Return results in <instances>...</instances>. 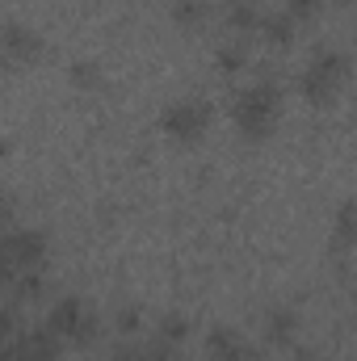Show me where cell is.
Returning <instances> with one entry per match:
<instances>
[{"mask_svg":"<svg viewBox=\"0 0 357 361\" xmlns=\"http://www.w3.org/2000/svg\"><path fill=\"white\" fill-rule=\"evenodd\" d=\"M277 114H282V92L273 80H257V85L240 89L231 101V118L244 139H269L277 126Z\"/></svg>","mask_w":357,"mask_h":361,"instance_id":"cell-1","label":"cell"},{"mask_svg":"<svg viewBox=\"0 0 357 361\" xmlns=\"http://www.w3.org/2000/svg\"><path fill=\"white\" fill-rule=\"evenodd\" d=\"M345 76H349V59L341 55V51H332V47H320L311 59H307V68H303V97L307 101H315V105H328L341 85H345Z\"/></svg>","mask_w":357,"mask_h":361,"instance_id":"cell-2","label":"cell"},{"mask_svg":"<svg viewBox=\"0 0 357 361\" xmlns=\"http://www.w3.org/2000/svg\"><path fill=\"white\" fill-rule=\"evenodd\" d=\"M210 105L206 101H198V97H185V101H173L164 114H160V130L169 135V139H177V143H193V139H202V130L210 126Z\"/></svg>","mask_w":357,"mask_h":361,"instance_id":"cell-3","label":"cell"},{"mask_svg":"<svg viewBox=\"0 0 357 361\" xmlns=\"http://www.w3.org/2000/svg\"><path fill=\"white\" fill-rule=\"evenodd\" d=\"M0 51H4V59H13V63H30V59L42 55V38H38L34 25L8 21V25L0 30Z\"/></svg>","mask_w":357,"mask_h":361,"instance_id":"cell-4","label":"cell"},{"mask_svg":"<svg viewBox=\"0 0 357 361\" xmlns=\"http://www.w3.org/2000/svg\"><path fill=\"white\" fill-rule=\"evenodd\" d=\"M206 353H210V361H261L257 345L244 341L236 328H210V336H206Z\"/></svg>","mask_w":357,"mask_h":361,"instance_id":"cell-5","label":"cell"},{"mask_svg":"<svg viewBox=\"0 0 357 361\" xmlns=\"http://www.w3.org/2000/svg\"><path fill=\"white\" fill-rule=\"evenodd\" d=\"M85 302L76 298V294H63V298H55L51 302V311H47V332H55L59 341H76V332H80V319H85Z\"/></svg>","mask_w":357,"mask_h":361,"instance_id":"cell-6","label":"cell"},{"mask_svg":"<svg viewBox=\"0 0 357 361\" xmlns=\"http://www.w3.org/2000/svg\"><path fill=\"white\" fill-rule=\"evenodd\" d=\"M261 0H227L223 4V17H227V25L231 30H240V34H248V30H257V21H261Z\"/></svg>","mask_w":357,"mask_h":361,"instance_id":"cell-7","label":"cell"},{"mask_svg":"<svg viewBox=\"0 0 357 361\" xmlns=\"http://www.w3.org/2000/svg\"><path fill=\"white\" fill-rule=\"evenodd\" d=\"M294 30H298V25H294L286 13H261V21H257V34L265 38L269 47H290Z\"/></svg>","mask_w":357,"mask_h":361,"instance_id":"cell-8","label":"cell"},{"mask_svg":"<svg viewBox=\"0 0 357 361\" xmlns=\"http://www.w3.org/2000/svg\"><path fill=\"white\" fill-rule=\"evenodd\" d=\"M294 332H298V315H294V311H286V307L269 311V319H265V341L269 345H290Z\"/></svg>","mask_w":357,"mask_h":361,"instance_id":"cell-9","label":"cell"},{"mask_svg":"<svg viewBox=\"0 0 357 361\" xmlns=\"http://www.w3.org/2000/svg\"><path fill=\"white\" fill-rule=\"evenodd\" d=\"M156 336L160 341H169V345H185L189 341V319L185 315H177V311H169V315H160V324H156Z\"/></svg>","mask_w":357,"mask_h":361,"instance_id":"cell-10","label":"cell"},{"mask_svg":"<svg viewBox=\"0 0 357 361\" xmlns=\"http://www.w3.org/2000/svg\"><path fill=\"white\" fill-rule=\"evenodd\" d=\"M353 244V202H341L337 210V257H345Z\"/></svg>","mask_w":357,"mask_h":361,"instance_id":"cell-11","label":"cell"},{"mask_svg":"<svg viewBox=\"0 0 357 361\" xmlns=\"http://www.w3.org/2000/svg\"><path fill=\"white\" fill-rule=\"evenodd\" d=\"M214 63H219L223 72H240V68L248 63V51H244L240 42H227V47H219V55H214Z\"/></svg>","mask_w":357,"mask_h":361,"instance_id":"cell-12","label":"cell"},{"mask_svg":"<svg viewBox=\"0 0 357 361\" xmlns=\"http://www.w3.org/2000/svg\"><path fill=\"white\" fill-rule=\"evenodd\" d=\"M114 324H118V332H122V336H135V332H139V324H143V315H139V307H131V302H126V307H118Z\"/></svg>","mask_w":357,"mask_h":361,"instance_id":"cell-13","label":"cell"},{"mask_svg":"<svg viewBox=\"0 0 357 361\" xmlns=\"http://www.w3.org/2000/svg\"><path fill=\"white\" fill-rule=\"evenodd\" d=\"M282 13L298 25V21H311V17L320 13V0H286V8H282Z\"/></svg>","mask_w":357,"mask_h":361,"instance_id":"cell-14","label":"cell"},{"mask_svg":"<svg viewBox=\"0 0 357 361\" xmlns=\"http://www.w3.org/2000/svg\"><path fill=\"white\" fill-rule=\"evenodd\" d=\"M17 328H21V324H17V302H4V307H0V349L17 336Z\"/></svg>","mask_w":357,"mask_h":361,"instance_id":"cell-15","label":"cell"},{"mask_svg":"<svg viewBox=\"0 0 357 361\" xmlns=\"http://www.w3.org/2000/svg\"><path fill=\"white\" fill-rule=\"evenodd\" d=\"M202 13H206V4H202V0H177V4H173V17H177L181 25L202 21Z\"/></svg>","mask_w":357,"mask_h":361,"instance_id":"cell-16","label":"cell"},{"mask_svg":"<svg viewBox=\"0 0 357 361\" xmlns=\"http://www.w3.org/2000/svg\"><path fill=\"white\" fill-rule=\"evenodd\" d=\"M97 76H101V72H97V63H89V59H76V63H72V80H76L80 89H92Z\"/></svg>","mask_w":357,"mask_h":361,"instance_id":"cell-17","label":"cell"},{"mask_svg":"<svg viewBox=\"0 0 357 361\" xmlns=\"http://www.w3.org/2000/svg\"><path fill=\"white\" fill-rule=\"evenodd\" d=\"M109 361H143V341H118Z\"/></svg>","mask_w":357,"mask_h":361,"instance_id":"cell-18","label":"cell"},{"mask_svg":"<svg viewBox=\"0 0 357 361\" xmlns=\"http://www.w3.org/2000/svg\"><path fill=\"white\" fill-rule=\"evenodd\" d=\"M13 219V202H8V193L0 189V223H8Z\"/></svg>","mask_w":357,"mask_h":361,"instance_id":"cell-19","label":"cell"},{"mask_svg":"<svg viewBox=\"0 0 357 361\" xmlns=\"http://www.w3.org/2000/svg\"><path fill=\"white\" fill-rule=\"evenodd\" d=\"M294 361H324V357H320V353H311V349H298V353H294Z\"/></svg>","mask_w":357,"mask_h":361,"instance_id":"cell-20","label":"cell"}]
</instances>
